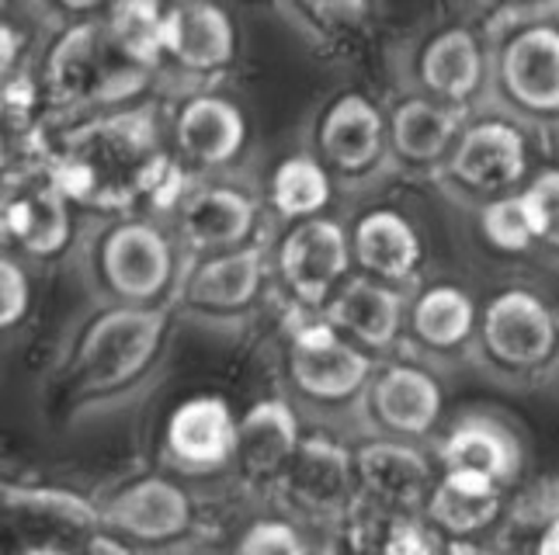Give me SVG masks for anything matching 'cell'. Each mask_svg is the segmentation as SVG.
I'll return each instance as SVG.
<instances>
[{"mask_svg": "<svg viewBox=\"0 0 559 555\" xmlns=\"http://www.w3.org/2000/svg\"><path fill=\"white\" fill-rule=\"evenodd\" d=\"M63 555H132L129 545L122 539H115L111 531H91L84 534L81 542H76L73 548H63Z\"/></svg>", "mask_w": 559, "mask_h": 555, "instance_id": "8d00e7d4", "label": "cell"}, {"mask_svg": "<svg viewBox=\"0 0 559 555\" xmlns=\"http://www.w3.org/2000/svg\"><path fill=\"white\" fill-rule=\"evenodd\" d=\"M240 56V32L234 14L209 0L167 4L164 14V70L160 84L175 94L219 87Z\"/></svg>", "mask_w": 559, "mask_h": 555, "instance_id": "e0dca14e", "label": "cell"}, {"mask_svg": "<svg viewBox=\"0 0 559 555\" xmlns=\"http://www.w3.org/2000/svg\"><path fill=\"white\" fill-rule=\"evenodd\" d=\"M302 417L288 396H264L240 417L234 469L250 486L278 490L302 445Z\"/></svg>", "mask_w": 559, "mask_h": 555, "instance_id": "484cf974", "label": "cell"}, {"mask_svg": "<svg viewBox=\"0 0 559 555\" xmlns=\"http://www.w3.org/2000/svg\"><path fill=\"white\" fill-rule=\"evenodd\" d=\"M479 330V302L476 295L452 278L420 281L407 295L400 351L431 369H455L473 361Z\"/></svg>", "mask_w": 559, "mask_h": 555, "instance_id": "ac0fdd59", "label": "cell"}, {"mask_svg": "<svg viewBox=\"0 0 559 555\" xmlns=\"http://www.w3.org/2000/svg\"><path fill=\"white\" fill-rule=\"evenodd\" d=\"M237 555H310V548H306L302 534L288 521L264 518L243 531Z\"/></svg>", "mask_w": 559, "mask_h": 555, "instance_id": "d590c367", "label": "cell"}, {"mask_svg": "<svg viewBox=\"0 0 559 555\" xmlns=\"http://www.w3.org/2000/svg\"><path fill=\"white\" fill-rule=\"evenodd\" d=\"M164 14L167 4H153V0H126V4L105 8L111 43L136 67L157 73V81L164 70Z\"/></svg>", "mask_w": 559, "mask_h": 555, "instance_id": "4dcf8cb0", "label": "cell"}, {"mask_svg": "<svg viewBox=\"0 0 559 555\" xmlns=\"http://www.w3.org/2000/svg\"><path fill=\"white\" fill-rule=\"evenodd\" d=\"M476 229L490 251L504 257H525L538 251L528 205L522 195H508V198H497V202H487L484 208H476Z\"/></svg>", "mask_w": 559, "mask_h": 555, "instance_id": "1f68e13d", "label": "cell"}, {"mask_svg": "<svg viewBox=\"0 0 559 555\" xmlns=\"http://www.w3.org/2000/svg\"><path fill=\"white\" fill-rule=\"evenodd\" d=\"M407 295L393 285H382L376 278L352 275L341 285V292L323 310V319L348 337L355 348L372 358H390L403 343V316H407Z\"/></svg>", "mask_w": 559, "mask_h": 555, "instance_id": "d4e9b609", "label": "cell"}, {"mask_svg": "<svg viewBox=\"0 0 559 555\" xmlns=\"http://www.w3.org/2000/svg\"><path fill=\"white\" fill-rule=\"evenodd\" d=\"M522 198L528 205V219L535 229V246L559 257V164L538 167L525 184Z\"/></svg>", "mask_w": 559, "mask_h": 555, "instance_id": "d6a6232c", "label": "cell"}, {"mask_svg": "<svg viewBox=\"0 0 559 555\" xmlns=\"http://www.w3.org/2000/svg\"><path fill=\"white\" fill-rule=\"evenodd\" d=\"M532 174V129L484 108L466 119L449 160L431 181L452 202L476 213L487 202L522 195Z\"/></svg>", "mask_w": 559, "mask_h": 555, "instance_id": "9c48e42d", "label": "cell"}, {"mask_svg": "<svg viewBox=\"0 0 559 555\" xmlns=\"http://www.w3.org/2000/svg\"><path fill=\"white\" fill-rule=\"evenodd\" d=\"M278 14L293 25L296 35L306 38V46L326 56L352 52L358 38L372 28V4H282Z\"/></svg>", "mask_w": 559, "mask_h": 555, "instance_id": "f546056e", "label": "cell"}, {"mask_svg": "<svg viewBox=\"0 0 559 555\" xmlns=\"http://www.w3.org/2000/svg\"><path fill=\"white\" fill-rule=\"evenodd\" d=\"M334 191L337 184L326 174V167L310 149H296L272 167V174L264 178L261 195H264L267 219H272L275 229H282V226L326 216V208L334 202Z\"/></svg>", "mask_w": 559, "mask_h": 555, "instance_id": "f1b7e54d", "label": "cell"}, {"mask_svg": "<svg viewBox=\"0 0 559 555\" xmlns=\"http://www.w3.org/2000/svg\"><path fill=\"white\" fill-rule=\"evenodd\" d=\"M195 524V504L188 490L160 472L129 480L102 504V528L122 542L170 545L181 542Z\"/></svg>", "mask_w": 559, "mask_h": 555, "instance_id": "d6986e66", "label": "cell"}, {"mask_svg": "<svg viewBox=\"0 0 559 555\" xmlns=\"http://www.w3.org/2000/svg\"><path fill=\"white\" fill-rule=\"evenodd\" d=\"M532 555H559V514H556V518L543 531L535 534Z\"/></svg>", "mask_w": 559, "mask_h": 555, "instance_id": "74e56055", "label": "cell"}, {"mask_svg": "<svg viewBox=\"0 0 559 555\" xmlns=\"http://www.w3.org/2000/svg\"><path fill=\"white\" fill-rule=\"evenodd\" d=\"M275 493L306 518H348L358 500L355 451L323 431H306Z\"/></svg>", "mask_w": 559, "mask_h": 555, "instance_id": "ffe728a7", "label": "cell"}, {"mask_svg": "<svg viewBox=\"0 0 559 555\" xmlns=\"http://www.w3.org/2000/svg\"><path fill=\"white\" fill-rule=\"evenodd\" d=\"M473 365L508 389L549 386L559 365V305L532 285H504L487 295Z\"/></svg>", "mask_w": 559, "mask_h": 555, "instance_id": "8992f818", "label": "cell"}, {"mask_svg": "<svg viewBox=\"0 0 559 555\" xmlns=\"http://www.w3.org/2000/svg\"><path fill=\"white\" fill-rule=\"evenodd\" d=\"M379 358L341 337L323 316H293L282 348L285 396L317 420L358 417Z\"/></svg>", "mask_w": 559, "mask_h": 555, "instance_id": "52a82bcc", "label": "cell"}, {"mask_svg": "<svg viewBox=\"0 0 559 555\" xmlns=\"http://www.w3.org/2000/svg\"><path fill=\"white\" fill-rule=\"evenodd\" d=\"M441 555H504V552H497L484 542H445Z\"/></svg>", "mask_w": 559, "mask_h": 555, "instance_id": "f35d334b", "label": "cell"}, {"mask_svg": "<svg viewBox=\"0 0 559 555\" xmlns=\"http://www.w3.org/2000/svg\"><path fill=\"white\" fill-rule=\"evenodd\" d=\"M272 281V237L243 251L185 257L170 310L195 327L234 334L258 316Z\"/></svg>", "mask_w": 559, "mask_h": 555, "instance_id": "30bf717a", "label": "cell"}, {"mask_svg": "<svg viewBox=\"0 0 559 555\" xmlns=\"http://www.w3.org/2000/svg\"><path fill=\"white\" fill-rule=\"evenodd\" d=\"M108 4H76L63 14L60 32L35 63L46 114H98L143 105V94L160 84L157 73L136 67L111 43L105 25Z\"/></svg>", "mask_w": 559, "mask_h": 555, "instance_id": "3957f363", "label": "cell"}, {"mask_svg": "<svg viewBox=\"0 0 559 555\" xmlns=\"http://www.w3.org/2000/svg\"><path fill=\"white\" fill-rule=\"evenodd\" d=\"M441 472H466L511 490L525 469V445L518 431L493 413H462L435 445Z\"/></svg>", "mask_w": 559, "mask_h": 555, "instance_id": "cb8c5ba5", "label": "cell"}, {"mask_svg": "<svg viewBox=\"0 0 559 555\" xmlns=\"http://www.w3.org/2000/svg\"><path fill=\"white\" fill-rule=\"evenodd\" d=\"M403 91L431 98L473 119L487 108L490 46L479 22H441L424 28L400 56Z\"/></svg>", "mask_w": 559, "mask_h": 555, "instance_id": "8fae6325", "label": "cell"}, {"mask_svg": "<svg viewBox=\"0 0 559 555\" xmlns=\"http://www.w3.org/2000/svg\"><path fill=\"white\" fill-rule=\"evenodd\" d=\"M379 555H441V545L420 514H385Z\"/></svg>", "mask_w": 559, "mask_h": 555, "instance_id": "e575fe53", "label": "cell"}, {"mask_svg": "<svg viewBox=\"0 0 559 555\" xmlns=\"http://www.w3.org/2000/svg\"><path fill=\"white\" fill-rule=\"evenodd\" d=\"M390 149L396 170H414V174L435 178L441 164L449 160V153L459 140L462 119L459 111L438 105L431 98L403 91L390 105Z\"/></svg>", "mask_w": 559, "mask_h": 555, "instance_id": "4316f807", "label": "cell"}, {"mask_svg": "<svg viewBox=\"0 0 559 555\" xmlns=\"http://www.w3.org/2000/svg\"><path fill=\"white\" fill-rule=\"evenodd\" d=\"M348 229L358 275L393 285L400 292H411L414 285L424 281L420 272L424 257H428V243H424L417 222L403 208L369 205L348 222Z\"/></svg>", "mask_w": 559, "mask_h": 555, "instance_id": "7402d4cb", "label": "cell"}, {"mask_svg": "<svg viewBox=\"0 0 559 555\" xmlns=\"http://www.w3.org/2000/svg\"><path fill=\"white\" fill-rule=\"evenodd\" d=\"M28 157L43 160L91 219L146 213L167 222L191 181L170 157L167 125L150 105L73 119L46 114Z\"/></svg>", "mask_w": 559, "mask_h": 555, "instance_id": "6da1fadb", "label": "cell"}, {"mask_svg": "<svg viewBox=\"0 0 559 555\" xmlns=\"http://www.w3.org/2000/svg\"><path fill=\"white\" fill-rule=\"evenodd\" d=\"M76 208L70 195L52 178V170L28 157L25 167H11L4 178V202H0V219H4V251L22 261L46 264L70 251H76L81 229L76 226Z\"/></svg>", "mask_w": 559, "mask_h": 555, "instance_id": "5bb4252c", "label": "cell"}, {"mask_svg": "<svg viewBox=\"0 0 559 555\" xmlns=\"http://www.w3.org/2000/svg\"><path fill=\"white\" fill-rule=\"evenodd\" d=\"M490 46L487 108L532 132H559V11L556 4L493 8L479 17Z\"/></svg>", "mask_w": 559, "mask_h": 555, "instance_id": "5b68a950", "label": "cell"}, {"mask_svg": "<svg viewBox=\"0 0 559 555\" xmlns=\"http://www.w3.org/2000/svg\"><path fill=\"white\" fill-rule=\"evenodd\" d=\"M170 305H94L63 351V389L81 407H115L136 396L160 369L170 340Z\"/></svg>", "mask_w": 559, "mask_h": 555, "instance_id": "7a4b0ae2", "label": "cell"}, {"mask_svg": "<svg viewBox=\"0 0 559 555\" xmlns=\"http://www.w3.org/2000/svg\"><path fill=\"white\" fill-rule=\"evenodd\" d=\"M240 417L216 393L188 396L167 417L164 451L167 462L188 475H212L237 462Z\"/></svg>", "mask_w": 559, "mask_h": 555, "instance_id": "603a6c76", "label": "cell"}, {"mask_svg": "<svg viewBox=\"0 0 559 555\" xmlns=\"http://www.w3.org/2000/svg\"><path fill=\"white\" fill-rule=\"evenodd\" d=\"M549 386H559V365H556V375H552V382H549Z\"/></svg>", "mask_w": 559, "mask_h": 555, "instance_id": "ab89813d", "label": "cell"}, {"mask_svg": "<svg viewBox=\"0 0 559 555\" xmlns=\"http://www.w3.org/2000/svg\"><path fill=\"white\" fill-rule=\"evenodd\" d=\"M306 149L341 191H372L393 174L390 108L365 87H341L310 114Z\"/></svg>", "mask_w": 559, "mask_h": 555, "instance_id": "ba28073f", "label": "cell"}, {"mask_svg": "<svg viewBox=\"0 0 559 555\" xmlns=\"http://www.w3.org/2000/svg\"><path fill=\"white\" fill-rule=\"evenodd\" d=\"M361 427L372 437L424 445L445 424V382L441 372L411 354H390L376 365L361 403Z\"/></svg>", "mask_w": 559, "mask_h": 555, "instance_id": "2e32d148", "label": "cell"}, {"mask_svg": "<svg viewBox=\"0 0 559 555\" xmlns=\"http://www.w3.org/2000/svg\"><path fill=\"white\" fill-rule=\"evenodd\" d=\"M355 275L352 229L337 216L282 226L272 237V278L293 316H323L341 285Z\"/></svg>", "mask_w": 559, "mask_h": 555, "instance_id": "4fadbf2b", "label": "cell"}, {"mask_svg": "<svg viewBox=\"0 0 559 555\" xmlns=\"http://www.w3.org/2000/svg\"><path fill=\"white\" fill-rule=\"evenodd\" d=\"M508 514V490L466 472H438L420 518L449 542H476Z\"/></svg>", "mask_w": 559, "mask_h": 555, "instance_id": "83f0119b", "label": "cell"}, {"mask_svg": "<svg viewBox=\"0 0 559 555\" xmlns=\"http://www.w3.org/2000/svg\"><path fill=\"white\" fill-rule=\"evenodd\" d=\"M73 254L98 305H170L185 267V251L170 226L146 213L91 219Z\"/></svg>", "mask_w": 559, "mask_h": 555, "instance_id": "277c9868", "label": "cell"}, {"mask_svg": "<svg viewBox=\"0 0 559 555\" xmlns=\"http://www.w3.org/2000/svg\"><path fill=\"white\" fill-rule=\"evenodd\" d=\"M556 136H559V132H556Z\"/></svg>", "mask_w": 559, "mask_h": 555, "instance_id": "b9f144b4", "label": "cell"}, {"mask_svg": "<svg viewBox=\"0 0 559 555\" xmlns=\"http://www.w3.org/2000/svg\"><path fill=\"white\" fill-rule=\"evenodd\" d=\"M32 313V275L28 264L4 251L0 257V330L14 334Z\"/></svg>", "mask_w": 559, "mask_h": 555, "instance_id": "836d02e7", "label": "cell"}, {"mask_svg": "<svg viewBox=\"0 0 559 555\" xmlns=\"http://www.w3.org/2000/svg\"><path fill=\"white\" fill-rule=\"evenodd\" d=\"M185 257H212L254 246L275 233L261 188L229 178H195L167 216Z\"/></svg>", "mask_w": 559, "mask_h": 555, "instance_id": "7c38bea8", "label": "cell"}, {"mask_svg": "<svg viewBox=\"0 0 559 555\" xmlns=\"http://www.w3.org/2000/svg\"><path fill=\"white\" fill-rule=\"evenodd\" d=\"M164 125L170 157L191 181L229 178L250 143V119L243 105L219 87L175 94Z\"/></svg>", "mask_w": 559, "mask_h": 555, "instance_id": "9a60e30c", "label": "cell"}, {"mask_svg": "<svg viewBox=\"0 0 559 555\" xmlns=\"http://www.w3.org/2000/svg\"><path fill=\"white\" fill-rule=\"evenodd\" d=\"M355 480L365 504L385 514H424L438 472L424 445L369 437L355 448Z\"/></svg>", "mask_w": 559, "mask_h": 555, "instance_id": "44dd1931", "label": "cell"}, {"mask_svg": "<svg viewBox=\"0 0 559 555\" xmlns=\"http://www.w3.org/2000/svg\"><path fill=\"white\" fill-rule=\"evenodd\" d=\"M556 11H559V0H556Z\"/></svg>", "mask_w": 559, "mask_h": 555, "instance_id": "60d3db41", "label": "cell"}]
</instances>
